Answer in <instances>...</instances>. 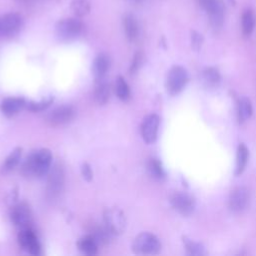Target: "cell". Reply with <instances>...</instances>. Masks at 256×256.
Wrapping results in <instances>:
<instances>
[{"mask_svg": "<svg viewBox=\"0 0 256 256\" xmlns=\"http://www.w3.org/2000/svg\"><path fill=\"white\" fill-rule=\"evenodd\" d=\"M52 153L48 148H41L33 151L27 156L22 167L21 173L25 177H42L46 175L51 167Z\"/></svg>", "mask_w": 256, "mask_h": 256, "instance_id": "1", "label": "cell"}, {"mask_svg": "<svg viewBox=\"0 0 256 256\" xmlns=\"http://www.w3.org/2000/svg\"><path fill=\"white\" fill-rule=\"evenodd\" d=\"M132 250L138 255H155L160 252L161 243L156 235L150 232H143L134 239Z\"/></svg>", "mask_w": 256, "mask_h": 256, "instance_id": "2", "label": "cell"}, {"mask_svg": "<svg viewBox=\"0 0 256 256\" xmlns=\"http://www.w3.org/2000/svg\"><path fill=\"white\" fill-rule=\"evenodd\" d=\"M82 31V22L77 17L59 20L55 26L56 36L60 41L69 42L76 39Z\"/></svg>", "mask_w": 256, "mask_h": 256, "instance_id": "3", "label": "cell"}, {"mask_svg": "<svg viewBox=\"0 0 256 256\" xmlns=\"http://www.w3.org/2000/svg\"><path fill=\"white\" fill-rule=\"evenodd\" d=\"M188 81L186 70L182 66H173L167 75L166 88L170 95H176L183 90Z\"/></svg>", "mask_w": 256, "mask_h": 256, "instance_id": "4", "label": "cell"}, {"mask_svg": "<svg viewBox=\"0 0 256 256\" xmlns=\"http://www.w3.org/2000/svg\"><path fill=\"white\" fill-rule=\"evenodd\" d=\"M104 225L114 235L122 234L126 229V218L124 213L118 208H109L104 212Z\"/></svg>", "mask_w": 256, "mask_h": 256, "instance_id": "5", "label": "cell"}, {"mask_svg": "<svg viewBox=\"0 0 256 256\" xmlns=\"http://www.w3.org/2000/svg\"><path fill=\"white\" fill-rule=\"evenodd\" d=\"M23 25L22 16L18 13H7L0 17V37H12Z\"/></svg>", "mask_w": 256, "mask_h": 256, "instance_id": "6", "label": "cell"}, {"mask_svg": "<svg viewBox=\"0 0 256 256\" xmlns=\"http://www.w3.org/2000/svg\"><path fill=\"white\" fill-rule=\"evenodd\" d=\"M64 185V170L60 164L54 165L49 173L47 181V196L55 199L59 196Z\"/></svg>", "mask_w": 256, "mask_h": 256, "instance_id": "7", "label": "cell"}, {"mask_svg": "<svg viewBox=\"0 0 256 256\" xmlns=\"http://www.w3.org/2000/svg\"><path fill=\"white\" fill-rule=\"evenodd\" d=\"M18 243L19 246L31 255H39L41 252V246L37 239L36 234L30 227L20 229L18 233Z\"/></svg>", "mask_w": 256, "mask_h": 256, "instance_id": "8", "label": "cell"}, {"mask_svg": "<svg viewBox=\"0 0 256 256\" xmlns=\"http://www.w3.org/2000/svg\"><path fill=\"white\" fill-rule=\"evenodd\" d=\"M171 206L179 214L189 216L195 209V200L192 196L184 192H175L170 197Z\"/></svg>", "mask_w": 256, "mask_h": 256, "instance_id": "9", "label": "cell"}, {"mask_svg": "<svg viewBox=\"0 0 256 256\" xmlns=\"http://www.w3.org/2000/svg\"><path fill=\"white\" fill-rule=\"evenodd\" d=\"M75 116V110L70 105H61L46 115V121L52 126H60L69 123Z\"/></svg>", "mask_w": 256, "mask_h": 256, "instance_id": "10", "label": "cell"}, {"mask_svg": "<svg viewBox=\"0 0 256 256\" xmlns=\"http://www.w3.org/2000/svg\"><path fill=\"white\" fill-rule=\"evenodd\" d=\"M159 124L160 118L157 114H149L143 119L141 124V136L145 143L152 144L156 141Z\"/></svg>", "mask_w": 256, "mask_h": 256, "instance_id": "11", "label": "cell"}, {"mask_svg": "<svg viewBox=\"0 0 256 256\" xmlns=\"http://www.w3.org/2000/svg\"><path fill=\"white\" fill-rule=\"evenodd\" d=\"M10 219L20 229L29 227L31 223V210L29 206L24 202L13 205L10 210Z\"/></svg>", "mask_w": 256, "mask_h": 256, "instance_id": "12", "label": "cell"}, {"mask_svg": "<svg viewBox=\"0 0 256 256\" xmlns=\"http://www.w3.org/2000/svg\"><path fill=\"white\" fill-rule=\"evenodd\" d=\"M205 10L209 14L210 24L213 29L217 30L222 27L224 19V4L222 0H209Z\"/></svg>", "mask_w": 256, "mask_h": 256, "instance_id": "13", "label": "cell"}, {"mask_svg": "<svg viewBox=\"0 0 256 256\" xmlns=\"http://www.w3.org/2000/svg\"><path fill=\"white\" fill-rule=\"evenodd\" d=\"M249 202V191L245 187L235 188L229 196V208L233 212L243 211Z\"/></svg>", "mask_w": 256, "mask_h": 256, "instance_id": "14", "label": "cell"}, {"mask_svg": "<svg viewBox=\"0 0 256 256\" xmlns=\"http://www.w3.org/2000/svg\"><path fill=\"white\" fill-rule=\"evenodd\" d=\"M26 102L21 97H7L0 103V110L6 117H12L26 107Z\"/></svg>", "mask_w": 256, "mask_h": 256, "instance_id": "15", "label": "cell"}, {"mask_svg": "<svg viewBox=\"0 0 256 256\" xmlns=\"http://www.w3.org/2000/svg\"><path fill=\"white\" fill-rule=\"evenodd\" d=\"M109 67H110L109 57L104 53L97 55L92 64V73H93L94 79L96 81L103 80L109 70Z\"/></svg>", "mask_w": 256, "mask_h": 256, "instance_id": "16", "label": "cell"}, {"mask_svg": "<svg viewBox=\"0 0 256 256\" xmlns=\"http://www.w3.org/2000/svg\"><path fill=\"white\" fill-rule=\"evenodd\" d=\"M123 27L127 39L131 42L135 41L139 34V25L135 16L132 14H126L123 17Z\"/></svg>", "mask_w": 256, "mask_h": 256, "instance_id": "17", "label": "cell"}, {"mask_svg": "<svg viewBox=\"0 0 256 256\" xmlns=\"http://www.w3.org/2000/svg\"><path fill=\"white\" fill-rule=\"evenodd\" d=\"M21 154H22L21 147H16L15 149H13L1 166V169H0L1 174L4 175V174H8L11 171H13L18 166V164L20 162Z\"/></svg>", "mask_w": 256, "mask_h": 256, "instance_id": "18", "label": "cell"}, {"mask_svg": "<svg viewBox=\"0 0 256 256\" xmlns=\"http://www.w3.org/2000/svg\"><path fill=\"white\" fill-rule=\"evenodd\" d=\"M98 246L99 245L91 234L82 236L77 242V247L79 251L86 255H95L98 251Z\"/></svg>", "mask_w": 256, "mask_h": 256, "instance_id": "19", "label": "cell"}, {"mask_svg": "<svg viewBox=\"0 0 256 256\" xmlns=\"http://www.w3.org/2000/svg\"><path fill=\"white\" fill-rule=\"evenodd\" d=\"M97 84L94 89V99L99 105H105L110 97L109 84L103 80L96 81Z\"/></svg>", "mask_w": 256, "mask_h": 256, "instance_id": "20", "label": "cell"}, {"mask_svg": "<svg viewBox=\"0 0 256 256\" xmlns=\"http://www.w3.org/2000/svg\"><path fill=\"white\" fill-rule=\"evenodd\" d=\"M201 79L207 88H215L220 83V74L216 68L207 67L202 71Z\"/></svg>", "mask_w": 256, "mask_h": 256, "instance_id": "21", "label": "cell"}, {"mask_svg": "<svg viewBox=\"0 0 256 256\" xmlns=\"http://www.w3.org/2000/svg\"><path fill=\"white\" fill-rule=\"evenodd\" d=\"M255 21L256 17L254 12L251 9L244 10L241 18V26H242V32L245 36H249L255 27Z\"/></svg>", "mask_w": 256, "mask_h": 256, "instance_id": "22", "label": "cell"}, {"mask_svg": "<svg viewBox=\"0 0 256 256\" xmlns=\"http://www.w3.org/2000/svg\"><path fill=\"white\" fill-rule=\"evenodd\" d=\"M253 109L251 101L247 97H242L238 102V108H237V114H238V120L240 123L245 122L248 120L252 115Z\"/></svg>", "mask_w": 256, "mask_h": 256, "instance_id": "23", "label": "cell"}, {"mask_svg": "<svg viewBox=\"0 0 256 256\" xmlns=\"http://www.w3.org/2000/svg\"><path fill=\"white\" fill-rule=\"evenodd\" d=\"M114 90L116 96L122 101H128L130 99V88L125 79L122 76H117L115 79Z\"/></svg>", "mask_w": 256, "mask_h": 256, "instance_id": "24", "label": "cell"}, {"mask_svg": "<svg viewBox=\"0 0 256 256\" xmlns=\"http://www.w3.org/2000/svg\"><path fill=\"white\" fill-rule=\"evenodd\" d=\"M248 156H249V152L247 147L244 144H240L238 146L237 155H236V171H235L236 175H240L244 171L247 165Z\"/></svg>", "mask_w": 256, "mask_h": 256, "instance_id": "25", "label": "cell"}, {"mask_svg": "<svg viewBox=\"0 0 256 256\" xmlns=\"http://www.w3.org/2000/svg\"><path fill=\"white\" fill-rule=\"evenodd\" d=\"M91 235L93 236V238L95 239V241L97 242L98 245H106V244H108L111 241L112 237L114 236V234H112L110 232V230L105 225L103 227H101V226L96 227L92 231Z\"/></svg>", "mask_w": 256, "mask_h": 256, "instance_id": "26", "label": "cell"}, {"mask_svg": "<svg viewBox=\"0 0 256 256\" xmlns=\"http://www.w3.org/2000/svg\"><path fill=\"white\" fill-rule=\"evenodd\" d=\"M147 171L149 173V175L156 179V180H161L165 177V172L164 169L162 167V164L159 160L157 159H150L147 163Z\"/></svg>", "mask_w": 256, "mask_h": 256, "instance_id": "27", "label": "cell"}, {"mask_svg": "<svg viewBox=\"0 0 256 256\" xmlns=\"http://www.w3.org/2000/svg\"><path fill=\"white\" fill-rule=\"evenodd\" d=\"M70 8L76 17H84L90 12V3L88 0H73Z\"/></svg>", "mask_w": 256, "mask_h": 256, "instance_id": "28", "label": "cell"}, {"mask_svg": "<svg viewBox=\"0 0 256 256\" xmlns=\"http://www.w3.org/2000/svg\"><path fill=\"white\" fill-rule=\"evenodd\" d=\"M53 102V97H47L40 101H28L26 102V107L31 112H40L47 109Z\"/></svg>", "mask_w": 256, "mask_h": 256, "instance_id": "29", "label": "cell"}, {"mask_svg": "<svg viewBox=\"0 0 256 256\" xmlns=\"http://www.w3.org/2000/svg\"><path fill=\"white\" fill-rule=\"evenodd\" d=\"M183 243L189 255H202L204 254V247L201 243L183 237Z\"/></svg>", "mask_w": 256, "mask_h": 256, "instance_id": "30", "label": "cell"}, {"mask_svg": "<svg viewBox=\"0 0 256 256\" xmlns=\"http://www.w3.org/2000/svg\"><path fill=\"white\" fill-rule=\"evenodd\" d=\"M143 58H144V55H143V53L141 51H137L135 53V55H134V57L132 59L131 65H130V69H129L131 74H134V73H136L139 70V68L141 67V65L143 63Z\"/></svg>", "mask_w": 256, "mask_h": 256, "instance_id": "31", "label": "cell"}, {"mask_svg": "<svg viewBox=\"0 0 256 256\" xmlns=\"http://www.w3.org/2000/svg\"><path fill=\"white\" fill-rule=\"evenodd\" d=\"M191 43H192V47L195 50H199L201 48V45L203 43V37L201 34H199L196 31H192L191 32Z\"/></svg>", "mask_w": 256, "mask_h": 256, "instance_id": "32", "label": "cell"}, {"mask_svg": "<svg viewBox=\"0 0 256 256\" xmlns=\"http://www.w3.org/2000/svg\"><path fill=\"white\" fill-rule=\"evenodd\" d=\"M81 174H82V177L86 181L90 182L92 180L93 172H92V169H91V167H90V165L88 163L85 162V163L82 164V166H81Z\"/></svg>", "mask_w": 256, "mask_h": 256, "instance_id": "33", "label": "cell"}, {"mask_svg": "<svg viewBox=\"0 0 256 256\" xmlns=\"http://www.w3.org/2000/svg\"><path fill=\"white\" fill-rule=\"evenodd\" d=\"M197 2H198V4H199L202 8H204V9H205V7L207 6V4H208L209 0H197Z\"/></svg>", "mask_w": 256, "mask_h": 256, "instance_id": "34", "label": "cell"}, {"mask_svg": "<svg viewBox=\"0 0 256 256\" xmlns=\"http://www.w3.org/2000/svg\"><path fill=\"white\" fill-rule=\"evenodd\" d=\"M16 1H18V2H27L28 0H16Z\"/></svg>", "mask_w": 256, "mask_h": 256, "instance_id": "35", "label": "cell"}, {"mask_svg": "<svg viewBox=\"0 0 256 256\" xmlns=\"http://www.w3.org/2000/svg\"><path fill=\"white\" fill-rule=\"evenodd\" d=\"M131 1H133V2H141L142 0H131Z\"/></svg>", "mask_w": 256, "mask_h": 256, "instance_id": "36", "label": "cell"}]
</instances>
